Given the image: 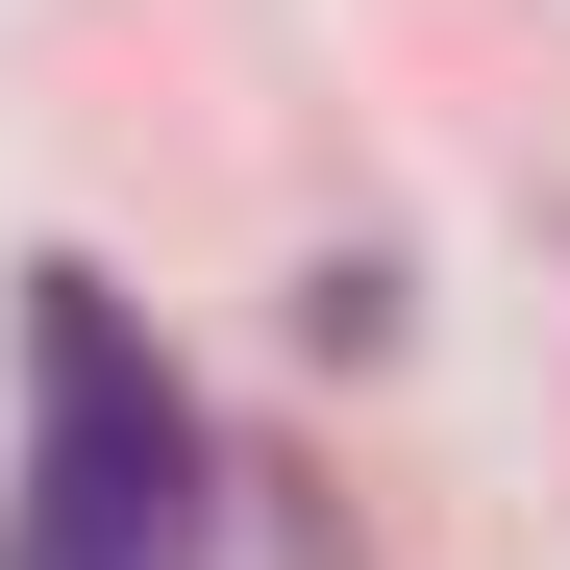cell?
Masks as SVG:
<instances>
[{
    "label": "cell",
    "instance_id": "obj_1",
    "mask_svg": "<svg viewBox=\"0 0 570 570\" xmlns=\"http://www.w3.org/2000/svg\"><path fill=\"white\" fill-rule=\"evenodd\" d=\"M0 570H199V397L100 273H26V521Z\"/></svg>",
    "mask_w": 570,
    "mask_h": 570
}]
</instances>
